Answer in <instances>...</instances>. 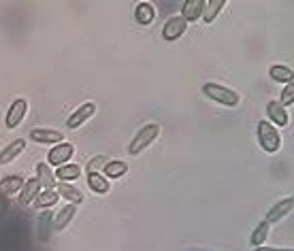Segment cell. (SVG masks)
Masks as SVG:
<instances>
[{"mask_svg": "<svg viewBox=\"0 0 294 251\" xmlns=\"http://www.w3.org/2000/svg\"><path fill=\"white\" fill-rule=\"evenodd\" d=\"M158 134H160V126H158V123H147V126H143V128L136 132V136L130 141L128 153H130V156H139V153H141L143 149H147L153 141H156Z\"/></svg>", "mask_w": 294, "mask_h": 251, "instance_id": "obj_1", "label": "cell"}, {"mask_svg": "<svg viewBox=\"0 0 294 251\" xmlns=\"http://www.w3.org/2000/svg\"><path fill=\"white\" fill-rule=\"evenodd\" d=\"M203 94L207 98H211L224 107H237L239 104V94L234 90H228L224 86H218V83H205L203 86Z\"/></svg>", "mask_w": 294, "mask_h": 251, "instance_id": "obj_2", "label": "cell"}, {"mask_svg": "<svg viewBox=\"0 0 294 251\" xmlns=\"http://www.w3.org/2000/svg\"><path fill=\"white\" fill-rule=\"evenodd\" d=\"M258 141L262 145V149L267 153H275L279 147H282V136H279V130L273 123H269L267 119H262L258 123Z\"/></svg>", "mask_w": 294, "mask_h": 251, "instance_id": "obj_3", "label": "cell"}, {"mask_svg": "<svg viewBox=\"0 0 294 251\" xmlns=\"http://www.w3.org/2000/svg\"><path fill=\"white\" fill-rule=\"evenodd\" d=\"M73 153H75V147L73 143H58L55 147L49 149V156H47V162L49 166H64L68 160L73 158Z\"/></svg>", "mask_w": 294, "mask_h": 251, "instance_id": "obj_4", "label": "cell"}, {"mask_svg": "<svg viewBox=\"0 0 294 251\" xmlns=\"http://www.w3.org/2000/svg\"><path fill=\"white\" fill-rule=\"evenodd\" d=\"M94 113H96V104L94 102H86V104H81L75 113L68 117V121H66V128L68 130H77V128H81L83 123H86L90 117H94Z\"/></svg>", "mask_w": 294, "mask_h": 251, "instance_id": "obj_5", "label": "cell"}, {"mask_svg": "<svg viewBox=\"0 0 294 251\" xmlns=\"http://www.w3.org/2000/svg\"><path fill=\"white\" fill-rule=\"evenodd\" d=\"M186 19L181 17V15H177V17H171L169 22L164 24V28H162V36H164V40H177L181 34L186 32Z\"/></svg>", "mask_w": 294, "mask_h": 251, "instance_id": "obj_6", "label": "cell"}, {"mask_svg": "<svg viewBox=\"0 0 294 251\" xmlns=\"http://www.w3.org/2000/svg\"><path fill=\"white\" fill-rule=\"evenodd\" d=\"M26 111H28V102L24 98L13 102L11 109H9V113H7V119H5L7 128H17V126L22 123V119L26 117Z\"/></svg>", "mask_w": 294, "mask_h": 251, "instance_id": "obj_7", "label": "cell"}, {"mask_svg": "<svg viewBox=\"0 0 294 251\" xmlns=\"http://www.w3.org/2000/svg\"><path fill=\"white\" fill-rule=\"evenodd\" d=\"M22 187H24V179L19 175L5 177L3 181H0V196L11 198V196H15L17 192H22Z\"/></svg>", "mask_w": 294, "mask_h": 251, "instance_id": "obj_8", "label": "cell"}, {"mask_svg": "<svg viewBox=\"0 0 294 251\" xmlns=\"http://www.w3.org/2000/svg\"><path fill=\"white\" fill-rule=\"evenodd\" d=\"M24 147H26L24 138H17V141H13L11 145H7L3 151H0V164H11L17 156H22Z\"/></svg>", "mask_w": 294, "mask_h": 251, "instance_id": "obj_9", "label": "cell"}, {"mask_svg": "<svg viewBox=\"0 0 294 251\" xmlns=\"http://www.w3.org/2000/svg\"><path fill=\"white\" fill-rule=\"evenodd\" d=\"M36 179H38L41 187H45V190H53L55 187V175L51 173V166L45 164V162L36 164Z\"/></svg>", "mask_w": 294, "mask_h": 251, "instance_id": "obj_10", "label": "cell"}, {"mask_svg": "<svg viewBox=\"0 0 294 251\" xmlns=\"http://www.w3.org/2000/svg\"><path fill=\"white\" fill-rule=\"evenodd\" d=\"M205 11V3L203 0H188L184 3V11H181V17L186 22H196Z\"/></svg>", "mask_w": 294, "mask_h": 251, "instance_id": "obj_11", "label": "cell"}, {"mask_svg": "<svg viewBox=\"0 0 294 251\" xmlns=\"http://www.w3.org/2000/svg\"><path fill=\"white\" fill-rule=\"evenodd\" d=\"M30 138L36 143H62V134L55 130H47V128L30 130Z\"/></svg>", "mask_w": 294, "mask_h": 251, "instance_id": "obj_12", "label": "cell"}, {"mask_svg": "<svg viewBox=\"0 0 294 251\" xmlns=\"http://www.w3.org/2000/svg\"><path fill=\"white\" fill-rule=\"evenodd\" d=\"M134 17L141 26H147L153 22V17H156V9H153V5H149V3H139L134 9Z\"/></svg>", "mask_w": 294, "mask_h": 251, "instance_id": "obj_13", "label": "cell"}, {"mask_svg": "<svg viewBox=\"0 0 294 251\" xmlns=\"http://www.w3.org/2000/svg\"><path fill=\"white\" fill-rule=\"evenodd\" d=\"M55 194H58L60 198H66L71 204H79V202H83V198H86V196H83V194H81L77 187H73L71 183H60V185H58V192H55Z\"/></svg>", "mask_w": 294, "mask_h": 251, "instance_id": "obj_14", "label": "cell"}, {"mask_svg": "<svg viewBox=\"0 0 294 251\" xmlns=\"http://www.w3.org/2000/svg\"><path fill=\"white\" fill-rule=\"evenodd\" d=\"M292 206H294V202L288 198V200H282V202H277L271 211L267 213V219L264 221H269V224H273V221H279L284 215H288L290 211H292Z\"/></svg>", "mask_w": 294, "mask_h": 251, "instance_id": "obj_15", "label": "cell"}, {"mask_svg": "<svg viewBox=\"0 0 294 251\" xmlns=\"http://www.w3.org/2000/svg\"><path fill=\"white\" fill-rule=\"evenodd\" d=\"M267 113H269V117L275 121V123H279V126H288V121H290V117H288V113H286V109H284V104L282 102H269L267 104Z\"/></svg>", "mask_w": 294, "mask_h": 251, "instance_id": "obj_16", "label": "cell"}, {"mask_svg": "<svg viewBox=\"0 0 294 251\" xmlns=\"http://www.w3.org/2000/svg\"><path fill=\"white\" fill-rule=\"evenodd\" d=\"M38 194H41V183H38V179L26 181L24 187H22V200H24V204H32V200L38 198Z\"/></svg>", "mask_w": 294, "mask_h": 251, "instance_id": "obj_17", "label": "cell"}, {"mask_svg": "<svg viewBox=\"0 0 294 251\" xmlns=\"http://www.w3.org/2000/svg\"><path fill=\"white\" fill-rule=\"evenodd\" d=\"M75 211H77L75 204H66L64 208H60V211L55 213V217H53V230H62V228H66V224L73 219Z\"/></svg>", "mask_w": 294, "mask_h": 251, "instance_id": "obj_18", "label": "cell"}, {"mask_svg": "<svg viewBox=\"0 0 294 251\" xmlns=\"http://www.w3.org/2000/svg\"><path fill=\"white\" fill-rule=\"evenodd\" d=\"M88 185L90 190H94L96 194H107L109 192V181L107 177H103L101 173H88Z\"/></svg>", "mask_w": 294, "mask_h": 251, "instance_id": "obj_19", "label": "cell"}, {"mask_svg": "<svg viewBox=\"0 0 294 251\" xmlns=\"http://www.w3.org/2000/svg\"><path fill=\"white\" fill-rule=\"evenodd\" d=\"M269 75H271V79L273 81H279V83H292L294 81V71L292 68H288V66H271V71H269Z\"/></svg>", "mask_w": 294, "mask_h": 251, "instance_id": "obj_20", "label": "cell"}, {"mask_svg": "<svg viewBox=\"0 0 294 251\" xmlns=\"http://www.w3.org/2000/svg\"><path fill=\"white\" fill-rule=\"evenodd\" d=\"M81 175V166L79 164H66V166H60L58 173H55V177H58L60 181H75L77 177Z\"/></svg>", "mask_w": 294, "mask_h": 251, "instance_id": "obj_21", "label": "cell"}, {"mask_svg": "<svg viewBox=\"0 0 294 251\" xmlns=\"http://www.w3.org/2000/svg\"><path fill=\"white\" fill-rule=\"evenodd\" d=\"M224 0H211V3H205V11H203V19L207 22V24H211L213 19H215V15L224 9Z\"/></svg>", "mask_w": 294, "mask_h": 251, "instance_id": "obj_22", "label": "cell"}, {"mask_svg": "<svg viewBox=\"0 0 294 251\" xmlns=\"http://www.w3.org/2000/svg\"><path fill=\"white\" fill-rule=\"evenodd\" d=\"M126 171H128V164L122 162V160L107 162V166H105V173H107V177H111V179H117V177L126 175Z\"/></svg>", "mask_w": 294, "mask_h": 251, "instance_id": "obj_23", "label": "cell"}, {"mask_svg": "<svg viewBox=\"0 0 294 251\" xmlns=\"http://www.w3.org/2000/svg\"><path fill=\"white\" fill-rule=\"evenodd\" d=\"M267 236H269V221H262V224L256 226L254 234H251V245L260 247L264 241H267Z\"/></svg>", "mask_w": 294, "mask_h": 251, "instance_id": "obj_24", "label": "cell"}, {"mask_svg": "<svg viewBox=\"0 0 294 251\" xmlns=\"http://www.w3.org/2000/svg\"><path fill=\"white\" fill-rule=\"evenodd\" d=\"M58 194H55L53 190H45L43 194H38V198H36V206L41 208H47V206H53L55 202H58Z\"/></svg>", "mask_w": 294, "mask_h": 251, "instance_id": "obj_25", "label": "cell"}, {"mask_svg": "<svg viewBox=\"0 0 294 251\" xmlns=\"http://www.w3.org/2000/svg\"><path fill=\"white\" fill-rule=\"evenodd\" d=\"M107 162H109V160H107L105 156H96V158H92L90 164H88V173H98L101 169H105Z\"/></svg>", "mask_w": 294, "mask_h": 251, "instance_id": "obj_26", "label": "cell"}, {"mask_svg": "<svg viewBox=\"0 0 294 251\" xmlns=\"http://www.w3.org/2000/svg\"><path fill=\"white\" fill-rule=\"evenodd\" d=\"M279 102H282L284 107L294 102V81H292V83H288V86L284 88V92H282V100H279Z\"/></svg>", "mask_w": 294, "mask_h": 251, "instance_id": "obj_27", "label": "cell"}, {"mask_svg": "<svg viewBox=\"0 0 294 251\" xmlns=\"http://www.w3.org/2000/svg\"><path fill=\"white\" fill-rule=\"evenodd\" d=\"M258 251H282V249H269V247H264V249H258ZM284 251H290V249H284Z\"/></svg>", "mask_w": 294, "mask_h": 251, "instance_id": "obj_28", "label": "cell"}, {"mask_svg": "<svg viewBox=\"0 0 294 251\" xmlns=\"http://www.w3.org/2000/svg\"><path fill=\"white\" fill-rule=\"evenodd\" d=\"M290 200H292V202H294V196H292V198H290Z\"/></svg>", "mask_w": 294, "mask_h": 251, "instance_id": "obj_29", "label": "cell"}]
</instances>
